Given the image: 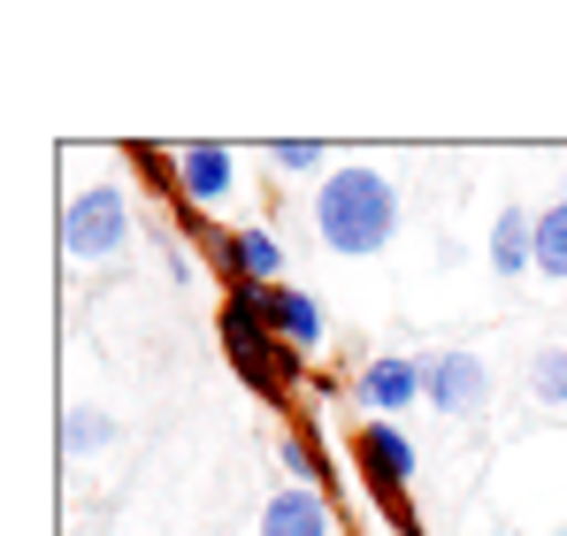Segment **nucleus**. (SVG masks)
<instances>
[{"mask_svg":"<svg viewBox=\"0 0 567 536\" xmlns=\"http://www.w3.org/2000/svg\"><path fill=\"white\" fill-rule=\"evenodd\" d=\"M269 162H277V169H291V177H315L330 154H322L315 138H269Z\"/></svg>","mask_w":567,"mask_h":536,"instance_id":"dca6fc26","label":"nucleus"},{"mask_svg":"<svg viewBox=\"0 0 567 536\" xmlns=\"http://www.w3.org/2000/svg\"><path fill=\"white\" fill-rule=\"evenodd\" d=\"M261 536H338L330 498L307 491V483H277V498L261 506Z\"/></svg>","mask_w":567,"mask_h":536,"instance_id":"1a4fd4ad","label":"nucleus"},{"mask_svg":"<svg viewBox=\"0 0 567 536\" xmlns=\"http://www.w3.org/2000/svg\"><path fill=\"white\" fill-rule=\"evenodd\" d=\"M261 284H230L223 291V315H215V330H223V353L230 368L246 375V391L254 399H269V406H291V391L315 375L299 346H284L277 330H269V315H261V299H254Z\"/></svg>","mask_w":567,"mask_h":536,"instance_id":"f257e3e1","label":"nucleus"},{"mask_svg":"<svg viewBox=\"0 0 567 536\" xmlns=\"http://www.w3.org/2000/svg\"><path fill=\"white\" fill-rule=\"evenodd\" d=\"M491 268L514 284L522 268H537V215L529 207H498V223H491Z\"/></svg>","mask_w":567,"mask_h":536,"instance_id":"9d476101","label":"nucleus"},{"mask_svg":"<svg viewBox=\"0 0 567 536\" xmlns=\"http://www.w3.org/2000/svg\"><path fill=\"white\" fill-rule=\"evenodd\" d=\"M537 276L567 284V192L537 207Z\"/></svg>","mask_w":567,"mask_h":536,"instance_id":"f8f14e48","label":"nucleus"},{"mask_svg":"<svg viewBox=\"0 0 567 536\" xmlns=\"http://www.w3.org/2000/svg\"><path fill=\"white\" fill-rule=\"evenodd\" d=\"M123 246H131V199H123L115 184L70 192V207H62V254H70V261L107 268Z\"/></svg>","mask_w":567,"mask_h":536,"instance_id":"20e7f679","label":"nucleus"},{"mask_svg":"<svg viewBox=\"0 0 567 536\" xmlns=\"http://www.w3.org/2000/svg\"><path fill=\"white\" fill-rule=\"evenodd\" d=\"M123 154H131V169H138V184H146V192L177 199V154H169V146H154V138H131Z\"/></svg>","mask_w":567,"mask_h":536,"instance_id":"4468645a","label":"nucleus"},{"mask_svg":"<svg viewBox=\"0 0 567 536\" xmlns=\"http://www.w3.org/2000/svg\"><path fill=\"white\" fill-rule=\"evenodd\" d=\"M107 445H115V422H107L100 406H70V414H62V452H70V460H93V452H107Z\"/></svg>","mask_w":567,"mask_h":536,"instance_id":"ddd939ff","label":"nucleus"},{"mask_svg":"<svg viewBox=\"0 0 567 536\" xmlns=\"http://www.w3.org/2000/svg\"><path fill=\"white\" fill-rule=\"evenodd\" d=\"M529 399L537 406H567V346H537V360H529Z\"/></svg>","mask_w":567,"mask_h":536,"instance_id":"2eb2a0df","label":"nucleus"},{"mask_svg":"<svg viewBox=\"0 0 567 536\" xmlns=\"http://www.w3.org/2000/svg\"><path fill=\"white\" fill-rule=\"evenodd\" d=\"M353 399H361L369 414H406L414 399H430V360H399V353L369 360L361 383H353Z\"/></svg>","mask_w":567,"mask_h":536,"instance_id":"423d86ee","label":"nucleus"},{"mask_svg":"<svg viewBox=\"0 0 567 536\" xmlns=\"http://www.w3.org/2000/svg\"><path fill=\"white\" fill-rule=\"evenodd\" d=\"M277 460L291 467V483H307V491H322V498L338 491V467H330V452L315 445V422H291L284 445H277Z\"/></svg>","mask_w":567,"mask_h":536,"instance_id":"9b49d317","label":"nucleus"},{"mask_svg":"<svg viewBox=\"0 0 567 536\" xmlns=\"http://www.w3.org/2000/svg\"><path fill=\"white\" fill-rule=\"evenodd\" d=\"M315 230L346 261L383 254L391 230H399V184L383 177V169H330L322 192H315Z\"/></svg>","mask_w":567,"mask_h":536,"instance_id":"f03ea898","label":"nucleus"},{"mask_svg":"<svg viewBox=\"0 0 567 536\" xmlns=\"http://www.w3.org/2000/svg\"><path fill=\"white\" fill-rule=\"evenodd\" d=\"M353 467H361V483H369L383 522L399 536H422V514H414V498H406V483H414V437H406L399 422H361V430H353Z\"/></svg>","mask_w":567,"mask_h":536,"instance_id":"7ed1b4c3","label":"nucleus"},{"mask_svg":"<svg viewBox=\"0 0 567 536\" xmlns=\"http://www.w3.org/2000/svg\"><path fill=\"white\" fill-rule=\"evenodd\" d=\"M230 184H238V154H230L223 138L177 146V207H199V215H215V207L230 199Z\"/></svg>","mask_w":567,"mask_h":536,"instance_id":"39448f33","label":"nucleus"},{"mask_svg":"<svg viewBox=\"0 0 567 536\" xmlns=\"http://www.w3.org/2000/svg\"><path fill=\"white\" fill-rule=\"evenodd\" d=\"M483 399H491V368L475 353H430V406L437 414H483Z\"/></svg>","mask_w":567,"mask_h":536,"instance_id":"0eeeda50","label":"nucleus"},{"mask_svg":"<svg viewBox=\"0 0 567 536\" xmlns=\"http://www.w3.org/2000/svg\"><path fill=\"white\" fill-rule=\"evenodd\" d=\"M254 299H261V315H269V330H277L284 346H299V353L322 346V307H315V291H299V284H261Z\"/></svg>","mask_w":567,"mask_h":536,"instance_id":"6e6552de","label":"nucleus"}]
</instances>
